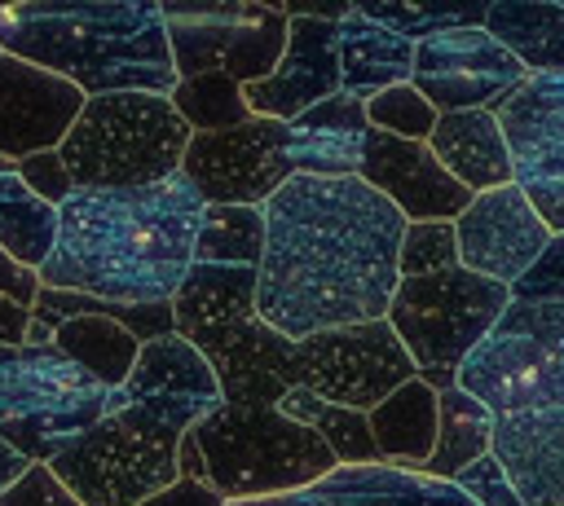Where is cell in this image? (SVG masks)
<instances>
[{
    "label": "cell",
    "mask_w": 564,
    "mask_h": 506,
    "mask_svg": "<svg viewBox=\"0 0 564 506\" xmlns=\"http://www.w3.org/2000/svg\"><path fill=\"white\" fill-rule=\"evenodd\" d=\"M370 440L383 466H401V471H423V462L432 458L436 444V392L427 383H419V374L410 383H401L397 392H388L370 414Z\"/></svg>",
    "instance_id": "cell-26"
},
{
    "label": "cell",
    "mask_w": 564,
    "mask_h": 506,
    "mask_svg": "<svg viewBox=\"0 0 564 506\" xmlns=\"http://www.w3.org/2000/svg\"><path fill=\"white\" fill-rule=\"evenodd\" d=\"M335 92H339L335 18H322V13H291L278 66L264 79L242 84L247 110L260 119H278V123H291L300 110H308Z\"/></svg>",
    "instance_id": "cell-17"
},
{
    "label": "cell",
    "mask_w": 564,
    "mask_h": 506,
    "mask_svg": "<svg viewBox=\"0 0 564 506\" xmlns=\"http://www.w3.org/2000/svg\"><path fill=\"white\" fill-rule=\"evenodd\" d=\"M176 475L181 480H207V462H203L194 431H181V440H176Z\"/></svg>",
    "instance_id": "cell-45"
},
{
    "label": "cell",
    "mask_w": 564,
    "mask_h": 506,
    "mask_svg": "<svg viewBox=\"0 0 564 506\" xmlns=\"http://www.w3.org/2000/svg\"><path fill=\"white\" fill-rule=\"evenodd\" d=\"M189 123L163 92L88 97L57 145L75 189H141L181 172Z\"/></svg>",
    "instance_id": "cell-5"
},
{
    "label": "cell",
    "mask_w": 564,
    "mask_h": 506,
    "mask_svg": "<svg viewBox=\"0 0 564 506\" xmlns=\"http://www.w3.org/2000/svg\"><path fill=\"white\" fill-rule=\"evenodd\" d=\"M26 321H31V312H26L22 304L0 299V348H22V339H26Z\"/></svg>",
    "instance_id": "cell-44"
},
{
    "label": "cell",
    "mask_w": 564,
    "mask_h": 506,
    "mask_svg": "<svg viewBox=\"0 0 564 506\" xmlns=\"http://www.w3.org/2000/svg\"><path fill=\"white\" fill-rule=\"evenodd\" d=\"M53 348L66 361H75L88 378H97L106 392H119L141 343L110 317H70L53 330Z\"/></svg>",
    "instance_id": "cell-29"
},
{
    "label": "cell",
    "mask_w": 564,
    "mask_h": 506,
    "mask_svg": "<svg viewBox=\"0 0 564 506\" xmlns=\"http://www.w3.org/2000/svg\"><path fill=\"white\" fill-rule=\"evenodd\" d=\"M35 295H40V277H35V268H22L13 255L0 251V299H13V304H22V308L31 312Z\"/></svg>",
    "instance_id": "cell-42"
},
{
    "label": "cell",
    "mask_w": 564,
    "mask_h": 506,
    "mask_svg": "<svg viewBox=\"0 0 564 506\" xmlns=\"http://www.w3.org/2000/svg\"><path fill=\"white\" fill-rule=\"evenodd\" d=\"M26 466H31V462H26L9 440H0V493H4L9 484H18V480L26 475Z\"/></svg>",
    "instance_id": "cell-46"
},
{
    "label": "cell",
    "mask_w": 564,
    "mask_h": 506,
    "mask_svg": "<svg viewBox=\"0 0 564 506\" xmlns=\"http://www.w3.org/2000/svg\"><path fill=\"white\" fill-rule=\"evenodd\" d=\"M278 409H282L286 418L313 427L317 440L335 453L339 466H370V462H379L366 414L344 409V405H330V400H322V396H313V392H300V387H291V392L278 400Z\"/></svg>",
    "instance_id": "cell-30"
},
{
    "label": "cell",
    "mask_w": 564,
    "mask_h": 506,
    "mask_svg": "<svg viewBox=\"0 0 564 506\" xmlns=\"http://www.w3.org/2000/svg\"><path fill=\"white\" fill-rule=\"evenodd\" d=\"M57 238V207L40 202L31 189L9 194L0 202V251L13 255L22 268H40Z\"/></svg>",
    "instance_id": "cell-33"
},
{
    "label": "cell",
    "mask_w": 564,
    "mask_h": 506,
    "mask_svg": "<svg viewBox=\"0 0 564 506\" xmlns=\"http://www.w3.org/2000/svg\"><path fill=\"white\" fill-rule=\"evenodd\" d=\"M427 150L436 154V163L476 198L485 189L511 185V154L502 141V128L494 119V110H454L441 114Z\"/></svg>",
    "instance_id": "cell-25"
},
{
    "label": "cell",
    "mask_w": 564,
    "mask_h": 506,
    "mask_svg": "<svg viewBox=\"0 0 564 506\" xmlns=\"http://www.w3.org/2000/svg\"><path fill=\"white\" fill-rule=\"evenodd\" d=\"M106 387L48 348H13L0 361V440L26 462H53L106 414Z\"/></svg>",
    "instance_id": "cell-10"
},
{
    "label": "cell",
    "mask_w": 564,
    "mask_h": 506,
    "mask_svg": "<svg viewBox=\"0 0 564 506\" xmlns=\"http://www.w3.org/2000/svg\"><path fill=\"white\" fill-rule=\"evenodd\" d=\"M454 484H458L476 506H524V502L516 497L511 480L502 475V466L494 462V453H485V458H476L467 471H458Z\"/></svg>",
    "instance_id": "cell-38"
},
{
    "label": "cell",
    "mask_w": 564,
    "mask_h": 506,
    "mask_svg": "<svg viewBox=\"0 0 564 506\" xmlns=\"http://www.w3.org/2000/svg\"><path fill=\"white\" fill-rule=\"evenodd\" d=\"M0 172H13V163H4V158H0Z\"/></svg>",
    "instance_id": "cell-47"
},
{
    "label": "cell",
    "mask_w": 564,
    "mask_h": 506,
    "mask_svg": "<svg viewBox=\"0 0 564 506\" xmlns=\"http://www.w3.org/2000/svg\"><path fill=\"white\" fill-rule=\"evenodd\" d=\"M18 180H22L40 202H48V207H62V202L75 194V185H70V176H66L57 150H44V154L22 158V163H18Z\"/></svg>",
    "instance_id": "cell-39"
},
{
    "label": "cell",
    "mask_w": 564,
    "mask_h": 506,
    "mask_svg": "<svg viewBox=\"0 0 564 506\" xmlns=\"http://www.w3.org/2000/svg\"><path fill=\"white\" fill-rule=\"evenodd\" d=\"M163 31L176 79H264L286 44V9L260 0H163Z\"/></svg>",
    "instance_id": "cell-11"
},
{
    "label": "cell",
    "mask_w": 564,
    "mask_h": 506,
    "mask_svg": "<svg viewBox=\"0 0 564 506\" xmlns=\"http://www.w3.org/2000/svg\"><path fill=\"white\" fill-rule=\"evenodd\" d=\"M507 304H511L507 286L476 277L467 268H445L427 277H401L383 321L405 343L419 370V383H427L432 392H445L454 387L458 365L494 330Z\"/></svg>",
    "instance_id": "cell-7"
},
{
    "label": "cell",
    "mask_w": 564,
    "mask_h": 506,
    "mask_svg": "<svg viewBox=\"0 0 564 506\" xmlns=\"http://www.w3.org/2000/svg\"><path fill=\"white\" fill-rule=\"evenodd\" d=\"M123 405H141L150 418L167 422L172 431H189L220 405V383L189 339L163 334L137 348L123 387L106 396V414Z\"/></svg>",
    "instance_id": "cell-15"
},
{
    "label": "cell",
    "mask_w": 564,
    "mask_h": 506,
    "mask_svg": "<svg viewBox=\"0 0 564 506\" xmlns=\"http://www.w3.org/2000/svg\"><path fill=\"white\" fill-rule=\"evenodd\" d=\"M489 110L502 128L516 185L564 180V75H524Z\"/></svg>",
    "instance_id": "cell-20"
},
{
    "label": "cell",
    "mask_w": 564,
    "mask_h": 506,
    "mask_svg": "<svg viewBox=\"0 0 564 506\" xmlns=\"http://www.w3.org/2000/svg\"><path fill=\"white\" fill-rule=\"evenodd\" d=\"M520 79H524V66L485 26H454L414 44L410 88L436 114L489 110Z\"/></svg>",
    "instance_id": "cell-14"
},
{
    "label": "cell",
    "mask_w": 564,
    "mask_h": 506,
    "mask_svg": "<svg viewBox=\"0 0 564 506\" xmlns=\"http://www.w3.org/2000/svg\"><path fill=\"white\" fill-rule=\"evenodd\" d=\"M0 506H79V502L53 480V471L44 462H31L26 475L0 493Z\"/></svg>",
    "instance_id": "cell-40"
},
{
    "label": "cell",
    "mask_w": 564,
    "mask_h": 506,
    "mask_svg": "<svg viewBox=\"0 0 564 506\" xmlns=\"http://www.w3.org/2000/svg\"><path fill=\"white\" fill-rule=\"evenodd\" d=\"M489 436H494V409H485L458 383L436 392V444L432 458L423 462V475L454 480L458 471H467L476 458L489 453Z\"/></svg>",
    "instance_id": "cell-28"
},
{
    "label": "cell",
    "mask_w": 564,
    "mask_h": 506,
    "mask_svg": "<svg viewBox=\"0 0 564 506\" xmlns=\"http://www.w3.org/2000/svg\"><path fill=\"white\" fill-rule=\"evenodd\" d=\"M176 334L189 339L220 383L225 405H278L295 343L256 317V268L194 264L172 295Z\"/></svg>",
    "instance_id": "cell-4"
},
{
    "label": "cell",
    "mask_w": 564,
    "mask_h": 506,
    "mask_svg": "<svg viewBox=\"0 0 564 506\" xmlns=\"http://www.w3.org/2000/svg\"><path fill=\"white\" fill-rule=\"evenodd\" d=\"M0 53L62 75L84 97L172 92L163 13L150 0H53L0 9Z\"/></svg>",
    "instance_id": "cell-3"
},
{
    "label": "cell",
    "mask_w": 564,
    "mask_h": 506,
    "mask_svg": "<svg viewBox=\"0 0 564 506\" xmlns=\"http://www.w3.org/2000/svg\"><path fill=\"white\" fill-rule=\"evenodd\" d=\"M454 238H458V268L489 277L498 286L520 282L551 242V233L542 229L516 180L476 194L467 211L454 220Z\"/></svg>",
    "instance_id": "cell-16"
},
{
    "label": "cell",
    "mask_w": 564,
    "mask_h": 506,
    "mask_svg": "<svg viewBox=\"0 0 564 506\" xmlns=\"http://www.w3.org/2000/svg\"><path fill=\"white\" fill-rule=\"evenodd\" d=\"M260 216L256 317L269 330L295 343L388 312L405 216L361 176H291Z\"/></svg>",
    "instance_id": "cell-1"
},
{
    "label": "cell",
    "mask_w": 564,
    "mask_h": 506,
    "mask_svg": "<svg viewBox=\"0 0 564 506\" xmlns=\"http://www.w3.org/2000/svg\"><path fill=\"white\" fill-rule=\"evenodd\" d=\"M335 53H339V92L370 101L383 88L410 84L414 40L392 35L388 26L370 22L357 4L335 18Z\"/></svg>",
    "instance_id": "cell-24"
},
{
    "label": "cell",
    "mask_w": 564,
    "mask_h": 506,
    "mask_svg": "<svg viewBox=\"0 0 564 506\" xmlns=\"http://www.w3.org/2000/svg\"><path fill=\"white\" fill-rule=\"evenodd\" d=\"M198 220L203 198L181 172L141 189H75L35 277L110 304H172L194 268Z\"/></svg>",
    "instance_id": "cell-2"
},
{
    "label": "cell",
    "mask_w": 564,
    "mask_h": 506,
    "mask_svg": "<svg viewBox=\"0 0 564 506\" xmlns=\"http://www.w3.org/2000/svg\"><path fill=\"white\" fill-rule=\"evenodd\" d=\"M445 268H458L454 220L405 224L401 251H397V277H427V273H445Z\"/></svg>",
    "instance_id": "cell-35"
},
{
    "label": "cell",
    "mask_w": 564,
    "mask_h": 506,
    "mask_svg": "<svg viewBox=\"0 0 564 506\" xmlns=\"http://www.w3.org/2000/svg\"><path fill=\"white\" fill-rule=\"evenodd\" d=\"M414 374L419 370H414L405 343L397 339V330L383 317H375V321L335 326V330L295 339L286 387L313 392V396L357 409V414H370L388 392H397Z\"/></svg>",
    "instance_id": "cell-12"
},
{
    "label": "cell",
    "mask_w": 564,
    "mask_h": 506,
    "mask_svg": "<svg viewBox=\"0 0 564 506\" xmlns=\"http://www.w3.org/2000/svg\"><path fill=\"white\" fill-rule=\"evenodd\" d=\"M489 453L524 506H564V409L494 414Z\"/></svg>",
    "instance_id": "cell-22"
},
{
    "label": "cell",
    "mask_w": 564,
    "mask_h": 506,
    "mask_svg": "<svg viewBox=\"0 0 564 506\" xmlns=\"http://www.w3.org/2000/svg\"><path fill=\"white\" fill-rule=\"evenodd\" d=\"M370 22L388 26L392 35L401 40H427L436 31H454V26H480L485 22V4L476 9H441V4H414V0H370V4H357Z\"/></svg>",
    "instance_id": "cell-34"
},
{
    "label": "cell",
    "mask_w": 564,
    "mask_h": 506,
    "mask_svg": "<svg viewBox=\"0 0 564 506\" xmlns=\"http://www.w3.org/2000/svg\"><path fill=\"white\" fill-rule=\"evenodd\" d=\"M181 176L203 207H264L291 172V132L278 119H242L225 132H194Z\"/></svg>",
    "instance_id": "cell-13"
},
{
    "label": "cell",
    "mask_w": 564,
    "mask_h": 506,
    "mask_svg": "<svg viewBox=\"0 0 564 506\" xmlns=\"http://www.w3.org/2000/svg\"><path fill=\"white\" fill-rule=\"evenodd\" d=\"M167 101L189 123V132H225V128L251 119V110L242 101V84H234L225 75L176 79V88L167 92Z\"/></svg>",
    "instance_id": "cell-32"
},
{
    "label": "cell",
    "mask_w": 564,
    "mask_h": 506,
    "mask_svg": "<svg viewBox=\"0 0 564 506\" xmlns=\"http://www.w3.org/2000/svg\"><path fill=\"white\" fill-rule=\"evenodd\" d=\"M511 304H564V233L542 246L520 282L507 286Z\"/></svg>",
    "instance_id": "cell-37"
},
{
    "label": "cell",
    "mask_w": 564,
    "mask_h": 506,
    "mask_svg": "<svg viewBox=\"0 0 564 506\" xmlns=\"http://www.w3.org/2000/svg\"><path fill=\"white\" fill-rule=\"evenodd\" d=\"M375 194H383L405 224L419 220H458L471 202V194L436 163L427 141H401L388 132H366L361 141V172H357Z\"/></svg>",
    "instance_id": "cell-19"
},
{
    "label": "cell",
    "mask_w": 564,
    "mask_h": 506,
    "mask_svg": "<svg viewBox=\"0 0 564 506\" xmlns=\"http://www.w3.org/2000/svg\"><path fill=\"white\" fill-rule=\"evenodd\" d=\"M9 352H13V348H0V361H4V356H9Z\"/></svg>",
    "instance_id": "cell-48"
},
{
    "label": "cell",
    "mask_w": 564,
    "mask_h": 506,
    "mask_svg": "<svg viewBox=\"0 0 564 506\" xmlns=\"http://www.w3.org/2000/svg\"><path fill=\"white\" fill-rule=\"evenodd\" d=\"M520 194L533 207V216L542 220V229L551 238H560L564 233V180H524Z\"/></svg>",
    "instance_id": "cell-41"
},
{
    "label": "cell",
    "mask_w": 564,
    "mask_h": 506,
    "mask_svg": "<svg viewBox=\"0 0 564 506\" xmlns=\"http://www.w3.org/2000/svg\"><path fill=\"white\" fill-rule=\"evenodd\" d=\"M84 101L88 97L62 75L0 53V158L18 167L31 154L57 150Z\"/></svg>",
    "instance_id": "cell-18"
},
{
    "label": "cell",
    "mask_w": 564,
    "mask_h": 506,
    "mask_svg": "<svg viewBox=\"0 0 564 506\" xmlns=\"http://www.w3.org/2000/svg\"><path fill=\"white\" fill-rule=\"evenodd\" d=\"M203 462L207 484L225 502H256L308 488L326 480L339 462L317 440L313 427L286 418L278 405H216L198 427H189Z\"/></svg>",
    "instance_id": "cell-6"
},
{
    "label": "cell",
    "mask_w": 564,
    "mask_h": 506,
    "mask_svg": "<svg viewBox=\"0 0 564 506\" xmlns=\"http://www.w3.org/2000/svg\"><path fill=\"white\" fill-rule=\"evenodd\" d=\"M141 506H225V497H220L207 480H176V484H167L163 493L145 497Z\"/></svg>",
    "instance_id": "cell-43"
},
{
    "label": "cell",
    "mask_w": 564,
    "mask_h": 506,
    "mask_svg": "<svg viewBox=\"0 0 564 506\" xmlns=\"http://www.w3.org/2000/svg\"><path fill=\"white\" fill-rule=\"evenodd\" d=\"M480 26L524 75H564V0H494Z\"/></svg>",
    "instance_id": "cell-27"
},
{
    "label": "cell",
    "mask_w": 564,
    "mask_h": 506,
    "mask_svg": "<svg viewBox=\"0 0 564 506\" xmlns=\"http://www.w3.org/2000/svg\"><path fill=\"white\" fill-rule=\"evenodd\" d=\"M225 506H476V502L454 480H432L423 471L370 462V466H335L326 480L295 493L225 502Z\"/></svg>",
    "instance_id": "cell-21"
},
{
    "label": "cell",
    "mask_w": 564,
    "mask_h": 506,
    "mask_svg": "<svg viewBox=\"0 0 564 506\" xmlns=\"http://www.w3.org/2000/svg\"><path fill=\"white\" fill-rule=\"evenodd\" d=\"M291 172L295 176H357L361 172V141L370 132L366 101L335 92L291 123Z\"/></svg>",
    "instance_id": "cell-23"
},
{
    "label": "cell",
    "mask_w": 564,
    "mask_h": 506,
    "mask_svg": "<svg viewBox=\"0 0 564 506\" xmlns=\"http://www.w3.org/2000/svg\"><path fill=\"white\" fill-rule=\"evenodd\" d=\"M436 110L410 88V84H397V88H383L366 101V123L375 132H388V136H401V141H427L432 128H436Z\"/></svg>",
    "instance_id": "cell-36"
},
{
    "label": "cell",
    "mask_w": 564,
    "mask_h": 506,
    "mask_svg": "<svg viewBox=\"0 0 564 506\" xmlns=\"http://www.w3.org/2000/svg\"><path fill=\"white\" fill-rule=\"evenodd\" d=\"M454 383L494 414L564 409V304H507Z\"/></svg>",
    "instance_id": "cell-9"
},
{
    "label": "cell",
    "mask_w": 564,
    "mask_h": 506,
    "mask_svg": "<svg viewBox=\"0 0 564 506\" xmlns=\"http://www.w3.org/2000/svg\"><path fill=\"white\" fill-rule=\"evenodd\" d=\"M176 440L181 431L150 418L141 405H123L101 414L44 466L79 506H141L181 480Z\"/></svg>",
    "instance_id": "cell-8"
},
{
    "label": "cell",
    "mask_w": 564,
    "mask_h": 506,
    "mask_svg": "<svg viewBox=\"0 0 564 506\" xmlns=\"http://www.w3.org/2000/svg\"><path fill=\"white\" fill-rule=\"evenodd\" d=\"M264 246V216L260 207H203L194 264H234L256 268Z\"/></svg>",
    "instance_id": "cell-31"
}]
</instances>
